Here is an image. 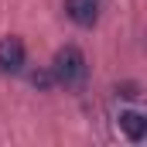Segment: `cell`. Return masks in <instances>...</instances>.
<instances>
[{"instance_id":"obj_3","label":"cell","mask_w":147,"mask_h":147,"mask_svg":"<svg viewBox=\"0 0 147 147\" xmlns=\"http://www.w3.org/2000/svg\"><path fill=\"white\" fill-rule=\"evenodd\" d=\"M65 17L79 28H92L99 21V0H65Z\"/></svg>"},{"instance_id":"obj_2","label":"cell","mask_w":147,"mask_h":147,"mask_svg":"<svg viewBox=\"0 0 147 147\" xmlns=\"http://www.w3.org/2000/svg\"><path fill=\"white\" fill-rule=\"evenodd\" d=\"M24 58H28V51H24V41L21 38H0V72H21L24 69Z\"/></svg>"},{"instance_id":"obj_4","label":"cell","mask_w":147,"mask_h":147,"mask_svg":"<svg viewBox=\"0 0 147 147\" xmlns=\"http://www.w3.org/2000/svg\"><path fill=\"white\" fill-rule=\"evenodd\" d=\"M120 130L130 140H140V137H147V116H140V113H123L120 116Z\"/></svg>"},{"instance_id":"obj_1","label":"cell","mask_w":147,"mask_h":147,"mask_svg":"<svg viewBox=\"0 0 147 147\" xmlns=\"http://www.w3.org/2000/svg\"><path fill=\"white\" fill-rule=\"evenodd\" d=\"M86 72H89V69H86V55H82L75 45H65V48L55 51V58H51V75H55L58 86L75 89V86L86 82Z\"/></svg>"}]
</instances>
